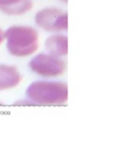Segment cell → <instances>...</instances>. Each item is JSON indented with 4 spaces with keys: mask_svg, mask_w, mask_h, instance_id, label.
Wrapping results in <instances>:
<instances>
[{
    "mask_svg": "<svg viewBox=\"0 0 137 151\" xmlns=\"http://www.w3.org/2000/svg\"><path fill=\"white\" fill-rule=\"evenodd\" d=\"M26 96L31 104L61 105L68 100V86L61 82L37 81L30 85Z\"/></svg>",
    "mask_w": 137,
    "mask_h": 151,
    "instance_id": "6da1fadb",
    "label": "cell"
},
{
    "mask_svg": "<svg viewBox=\"0 0 137 151\" xmlns=\"http://www.w3.org/2000/svg\"><path fill=\"white\" fill-rule=\"evenodd\" d=\"M7 49L14 56L23 57L34 53L38 48V33L30 27L14 26L5 33Z\"/></svg>",
    "mask_w": 137,
    "mask_h": 151,
    "instance_id": "7a4b0ae2",
    "label": "cell"
},
{
    "mask_svg": "<svg viewBox=\"0 0 137 151\" xmlns=\"http://www.w3.org/2000/svg\"><path fill=\"white\" fill-rule=\"evenodd\" d=\"M30 69L36 74L45 78L57 77L65 70V63L58 56L39 53L30 62Z\"/></svg>",
    "mask_w": 137,
    "mask_h": 151,
    "instance_id": "3957f363",
    "label": "cell"
},
{
    "mask_svg": "<svg viewBox=\"0 0 137 151\" xmlns=\"http://www.w3.org/2000/svg\"><path fill=\"white\" fill-rule=\"evenodd\" d=\"M35 21L37 26L46 31L59 32L68 29V14L56 8H46L37 13Z\"/></svg>",
    "mask_w": 137,
    "mask_h": 151,
    "instance_id": "277c9868",
    "label": "cell"
},
{
    "mask_svg": "<svg viewBox=\"0 0 137 151\" xmlns=\"http://www.w3.org/2000/svg\"><path fill=\"white\" fill-rule=\"evenodd\" d=\"M22 80L18 69L13 66H0V90L11 89L17 86Z\"/></svg>",
    "mask_w": 137,
    "mask_h": 151,
    "instance_id": "5b68a950",
    "label": "cell"
},
{
    "mask_svg": "<svg viewBox=\"0 0 137 151\" xmlns=\"http://www.w3.org/2000/svg\"><path fill=\"white\" fill-rule=\"evenodd\" d=\"M32 7L30 0H0V10L11 15L22 14Z\"/></svg>",
    "mask_w": 137,
    "mask_h": 151,
    "instance_id": "8992f818",
    "label": "cell"
},
{
    "mask_svg": "<svg viewBox=\"0 0 137 151\" xmlns=\"http://www.w3.org/2000/svg\"><path fill=\"white\" fill-rule=\"evenodd\" d=\"M46 50L54 56H64L68 53V38L63 35L49 37L45 41Z\"/></svg>",
    "mask_w": 137,
    "mask_h": 151,
    "instance_id": "52a82bcc",
    "label": "cell"
},
{
    "mask_svg": "<svg viewBox=\"0 0 137 151\" xmlns=\"http://www.w3.org/2000/svg\"><path fill=\"white\" fill-rule=\"evenodd\" d=\"M5 39V35H4V32L0 29V44H2V42L4 41Z\"/></svg>",
    "mask_w": 137,
    "mask_h": 151,
    "instance_id": "ba28073f",
    "label": "cell"
},
{
    "mask_svg": "<svg viewBox=\"0 0 137 151\" xmlns=\"http://www.w3.org/2000/svg\"><path fill=\"white\" fill-rule=\"evenodd\" d=\"M61 1H62V2H64V3H67L68 0H61Z\"/></svg>",
    "mask_w": 137,
    "mask_h": 151,
    "instance_id": "9c48e42d",
    "label": "cell"
}]
</instances>
